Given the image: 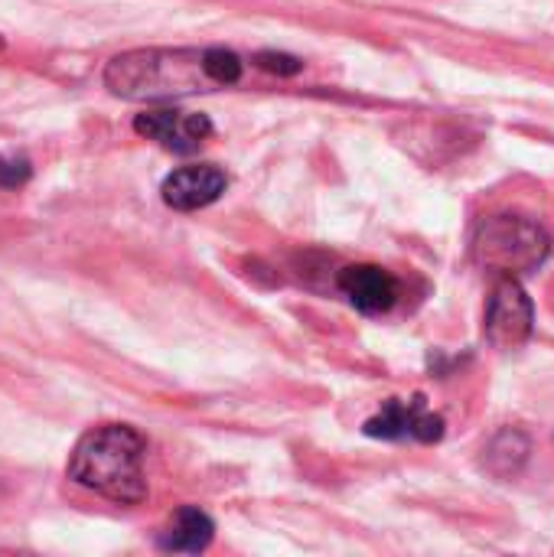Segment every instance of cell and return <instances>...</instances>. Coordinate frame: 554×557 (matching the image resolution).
Segmentation results:
<instances>
[{
	"instance_id": "obj_1",
	"label": "cell",
	"mask_w": 554,
	"mask_h": 557,
	"mask_svg": "<svg viewBox=\"0 0 554 557\" xmlns=\"http://www.w3.org/2000/svg\"><path fill=\"white\" fill-rule=\"evenodd\" d=\"M104 88L124 101H173L196 91L219 88L209 49L150 46L114 55L104 65Z\"/></svg>"
},
{
	"instance_id": "obj_2",
	"label": "cell",
	"mask_w": 554,
	"mask_h": 557,
	"mask_svg": "<svg viewBox=\"0 0 554 557\" xmlns=\"http://www.w3.org/2000/svg\"><path fill=\"white\" fill-rule=\"evenodd\" d=\"M144 454L147 444L134 428L127 424L95 428L75 444L69 457V480L118 506H137L147 499Z\"/></svg>"
},
{
	"instance_id": "obj_3",
	"label": "cell",
	"mask_w": 554,
	"mask_h": 557,
	"mask_svg": "<svg viewBox=\"0 0 554 557\" xmlns=\"http://www.w3.org/2000/svg\"><path fill=\"white\" fill-rule=\"evenodd\" d=\"M552 255V238L542 225L522 215H493L473 235V258L480 268L503 277L539 271Z\"/></svg>"
},
{
	"instance_id": "obj_4",
	"label": "cell",
	"mask_w": 554,
	"mask_h": 557,
	"mask_svg": "<svg viewBox=\"0 0 554 557\" xmlns=\"http://www.w3.org/2000/svg\"><path fill=\"white\" fill-rule=\"evenodd\" d=\"M535 326V310L516 277H503L487 307V339L496 349H519Z\"/></svg>"
},
{
	"instance_id": "obj_5",
	"label": "cell",
	"mask_w": 554,
	"mask_h": 557,
	"mask_svg": "<svg viewBox=\"0 0 554 557\" xmlns=\"http://www.w3.org/2000/svg\"><path fill=\"white\" fill-rule=\"evenodd\" d=\"M369 437L379 441H421V444H434L444 437V418L434 414L428 408L424 395H415L411 401L392 398L385 401V408L366 421L362 428Z\"/></svg>"
},
{
	"instance_id": "obj_6",
	"label": "cell",
	"mask_w": 554,
	"mask_h": 557,
	"mask_svg": "<svg viewBox=\"0 0 554 557\" xmlns=\"http://www.w3.org/2000/svg\"><path fill=\"white\" fill-rule=\"evenodd\" d=\"M134 131L140 137H147V140H157L160 147H167L173 153H193L212 134V121L206 114L160 108V111L137 114L134 117Z\"/></svg>"
},
{
	"instance_id": "obj_7",
	"label": "cell",
	"mask_w": 554,
	"mask_h": 557,
	"mask_svg": "<svg viewBox=\"0 0 554 557\" xmlns=\"http://www.w3.org/2000/svg\"><path fill=\"white\" fill-rule=\"evenodd\" d=\"M229 186V176L212 166V163H202V166H180L173 170L167 180H163V202L176 212H196V209H206L212 206Z\"/></svg>"
},
{
	"instance_id": "obj_8",
	"label": "cell",
	"mask_w": 554,
	"mask_h": 557,
	"mask_svg": "<svg viewBox=\"0 0 554 557\" xmlns=\"http://www.w3.org/2000/svg\"><path fill=\"white\" fill-rule=\"evenodd\" d=\"M340 290L349 297V304L359 313L376 317V313L392 310L398 297V281L379 264H353L340 274Z\"/></svg>"
},
{
	"instance_id": "obj_9",
	"label": "cell",
	"mask_w": 554,
	"mask_h": 557,
	"mask_svg": "<svg viewBox=\"0 0 554 557\" xmlns=\"http://www.w3.org/2000/svg\"><path fill=\"white\" fill-rule=\"evenodd\" d=\"M212 535H216L212 519L196 506H183L160 532V548L173 555H199L212 545Z\"/></svg>"
},
{
	"instance_id": "obj_10",
	"label": "cell",
	"mask_w": 554,
	"mask_h": 557,
	"mask_svg": "<svg viewBox=\"0 0 554 557\" xmlns=\"http://www.w3.org/2000/svg\"><path fill=\"white\" fill-rule=\"evenodd\" d=\"M29 176H33L29 160H23V157H0V186H3V189H16V186H23Z\"/></svg>"
},
{
	"instance_id": "obj_11",
	"label": "cell",
	"mask_w": 554,
	"mask_h": 557,
	"mask_svg": "<svg viewBox=\"0 0 554 557\" xmlns=\"http://www.w3.org/2000/svg\"><path fill=\"white\" fill-rule=\"evenodd\" d=\"M258 65L268 72H278V75H297L304 69V62L297 55H287V52H261Z\"/></svg>"
},
{
	"instance_id": "obj_12",
	"label": "cell",
	"mask_w": 554,
	"mask_h": 557,
	"mask_svg": "<svg viewBox=\"0 0 554 557\" xmlns=\"http://www.w3.org/2000/svg\"><path fill=\"white\" fill-rule=\"evenodd\" d=\"M0 49H3V39H0Z\"/></svg>"
}]
</instances>
